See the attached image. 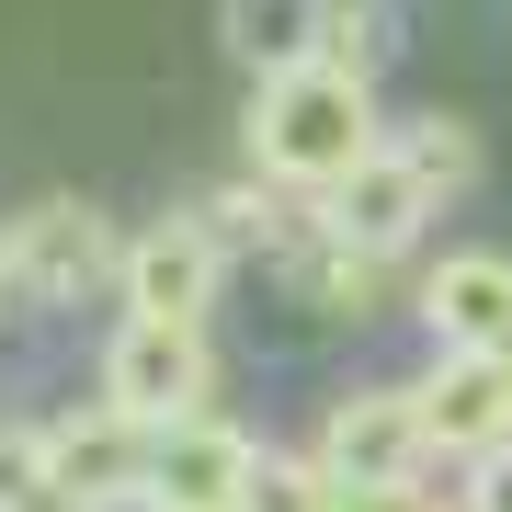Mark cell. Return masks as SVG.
I'll return each instance as SVG.
<instances>
[{
  "instance_id": "cell-1",
  "label": "cell",
  "mask_w": 512,
  "mask_h": 512,
  "mask_svg": "<svg viewBox=\"0 0 512 512\" xmlns=\"http://www.w3.org/2000/svg\"><path fill=\"white\" fill-rule=\"evenodd\" d=\"M251 171L274 194H296V205H319L342 171H365L376 148H387V126H376V80H353V69H330V57H308V69H274L251 92Z\"/></svg>"
},
{
  "instance_id": "cell-2",
  "label": "cell",
  "mask_w": 512,
  "mask_h": 512,
  "mask_svg": "<svg viewBox=\"0 0 512 512\" xmlns=\"http://www.w3.org/2000/svg\"><path fill=\"white\" fill-rule=\"evenodd\" d=\"M0 251H12V296H35V308H80V296H103L126 274V228H114L92 194L23 205V217L0 228Z\"/></svg>"
},
{
  "instance_id": "cell-3",
  "label": "cell",
  "mask_w": 512,
  "mask_h": 512,
  "mask_svg": "<svg viewBox=\"0 0 512 512\" xmlns=\"http://www.w3.org/2000/svg\"><path fill=\"white\" fill-rule=\"evenodd\" d=\"M103 399L148 421V433H171V421H205L217 399V353H205V330H171V319H126L103 342Z\"/></svg>"
},
{
  "instance_id": "cell-4",
  "label": "cell",
  "mask_w": 512,
  "mask_h": 512,
  "mask_svg": "<svg viewBox=\"0 0 512 512\" xmlns=\"http://www.w3.org/2000/svg\"><path fill=\"white\" fill-rule=\"evenodd\" d=\"M433 205H444V183H433V171L410 160L399 137H387L365 171H342V183H330V194L308 205V228H330L342 251H376V262H399L410 239L433 228Z\"/></svg>"
},
{
  "instance_id": "cell-5",
  "label": "cell",
  "mask_w": 512,
  "mask_h": 512,
  "mask_svg": "<svg viewBox=\"0 0 512 512\" xmlns=\"http://www.w3.org/2000/svg\"><path fill=\"white\" fill-rule=\"evenodd\" d=\"M126 319H171V330H205V308H217L228 285V239L205 217H148L126 228Z\"/></svg>"
},
{
  "instance_id": "cell-6",
  "label": "cell",
  "mask_w": 512,
  "mask_h": 512,
  "mask_svg": "<svg viewBox=\"0 0 512 512\" xmlns=\"http://www.w3.org/2000/svg\"><path fill=\"white\" fill-rule=\"evenodd\" d=\"M148 456H160V433H148V421H126L114 399L46 421V467H57V501H69V512H137Z\"/></svg>"
},
{
  "instance_id": "cell-7",
  "label": "cell",
  "mask_w": 512,
  "mask_h": 512,
  "mask_svg": "<svg viewBox=\"0 0 512 512\" xmlns=\"http://www.w3.org/2000/svg\"><path fill=\"white\" fill-rule=\"evenodd\" d=\"M319 467L342 478V490H399V478H421L433 467V433H421L410 387H353V399H330Z\"/></svg>"
},
{
  "instance_id": "cell-8",
  "label": "cell",
  "mask_w": 512,
  "mask_h": 512,
  "mask_svg": "<svg viewBox=\"0 0 512 512\" xmlns=\"http://www.w3.org/2000/svg\"><path fill=\"white\" fill-rule=\"evenodd\" d=\"M410 410H421V433H433V456H501L512 444V376H501V353H433V365L410 376Z\"/></svg>"
},
{
  "instance_id": "cell-9",
  "label": "cell",
  "mask_w": 512,
  "mask_h": 512,
  "mask_svg": "<svg viewBox=\"0 0 512 512\" xmlns=\"http://www.w3.org/2000/svg\"><path fill=\"white\" fill-rule=\"evenodd\" d=\"M251 467H262V444H239L228 421H171L160 456H148L137 512H239L251 501Z\"/></svg>"
},
{
  "instance_id": "cell-10",
  "label": "cell",
  "mask_w": 512,
  "mask_h": 512,
  "mask_svg": "<svg viewBox=\"0 0 512 512\" xmlns=\"http://www.w3.org/2000/svg\"><path fill=\"white\" fill-rule=\"evenodd\" d=\"M421 319L444 330V353H512V262L501 251H444L421 274Z\"/></svg>"
},
{
  "instance_id": "cell-11",
  "label": "cell",
  "mask_w": 512,
  "mask_h": 512,
  "mask_svg": "<svg viewBox=\"0 0 512 512\" xmlns=\"http://www.w3.org/2000/svg\"><path fill=\"white\" fill-rule=\"evenodd\" d=\"M319 35H330V0H217V46H228L251 80L308 69Z\"/></svg>"
},
{
  "instance_id": "cell-12",
  "label": "cell",
  "mask_w": 512,
  "mask_h": 512,
  "mask_svg": "<svg viewBox=\"0 0 512 512\" xmlns=\"http://www.w3.org/2000/svg\"><path fill=\"white\" fill-rule=\"evenodd\" d=\"M285 285L308 296V308H330V319H365L376 296H387V262L376 251H342L330 228H296L285 239Z\"/></svg>"
},
{
  "instance_id": "cell-13",
  "label": "cell",
  "mask_w": 512,
  "mask_h": 512,
  "mask_svg": "<svg viewBox=\"0 0 512 512\" xmlns=\"http://www.w3.org/2000/svg\"><path fill=\"white\" fill-rule=\"evenodd\" d=\"M0 512H69L46 467V421H0Z\"/></svg>"
},
{
  "instance_id": "cell-14",
  "label": "cell",
  "mask_w": 512,
  "mask_h": 512,
  "mask_svg": "<svg viewBox=\"0 0 512 512\" xmlns=\"http://www.w3.org/2000/svg\"><path fill=\"white\" fill-rule=\"evenodd\" d=\"M239 512H342V478H330L319 456H262Z\"/></svg>"
},
{
  "instance_id": "cell-15",
  "label": "cell",
  "mask_w": 512,
  "mask_h": 512,
  "mask_svg": "<svg viewBox=\"0 0 512 512\" xmlns=\"http://www.w3.org/2000/svg\"><path fill=\"white\" fill-rule=\"evenodd\" d=\"M319 57H330V69H353V80H376V69H387V23L365 12V0H330V35H319Z\"/></svg>"
},
{
  "instance_id": "cell-16",
  "label": "cell",
  "mask_w": 512,
  "mask_h": 512,
  "mask_svg": "<svg viewBox=\"0 0 512 512\" xmlns=\"http://www.w3.org/2000/svg\"><path fill=\"white\" fill-rule=\"evenodd\" d=\"M399 148H410V160H421V171H433V183H444V194H456V183H467V171H478V137L456 126V114H421V126H410Z\"/></svg>"
},
{
  "instance_id": "cell-17",
  "label": "cell",
  "mask_w": 512,
  "mask_h": 512,
  "mask_svg": "<svg viewBox=\"0 0 512 512\" xmlns=\"http://www.w3.org/2000/svg\"><path fill=\"white\" fill-rule=\"evenodd\" d=\"M342 512H467V501H433L421 478H399V490H342Z\"/></svg>"
},
{
  "instance_id": "cell-18",
  "label": "cell",
  "mask_w": 512,
  "mask_h": 512,
  "mask_svg": "<svg viewBox=\"0 0 512 512\" xmlns=\"http://www.w3.org/2000/svg\"><path fill=\"white\" fill-rule=\"evenodd\" d=\"M467 512H512V444H501V456H478V467H467Z\"/></svg>"
},
{
  "instance_id": "cell-19",
  "label": "cell",
  "mask_w": 512,
  "mask_h": 512,
  "mask_svg": "<svg viewBox=\"0 0 512 512\" xmlns=\"http://www.w3.org/2000/svg\"><path fill=\"white\" fill-rule=\"evenodd\" d=\"M0 296H12V251H0Z\"/></svg>"
},
{
  "instance_id": "cell-20",
  "label": "cell",
  "mask_w": 512,
  "mask_h": 512,
  "mask_svg": "<svg viewBox=\"0 0 512 512\" xmlns=\"http://www.w3.org/2000/svg\"><path fill=\"white\" fill-rule=\"evenodd\" d=\"M501 376H512V353H501Z\"/></svg>"
}]
</instances>
